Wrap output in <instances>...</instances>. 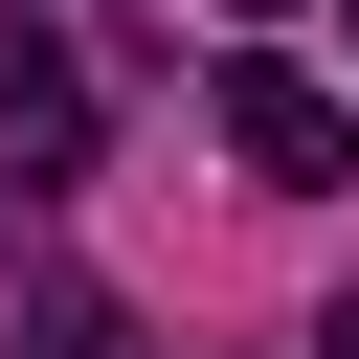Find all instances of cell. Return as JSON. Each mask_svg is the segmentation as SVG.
Wrapping results in <instances>:
<instances>
[{
    "instance_id": "obj_1",
    "label": "cell",
    "mask_w": 359,
    "mask_h": 359,
    "mask_svg": "<svg viewBox=\"0 0 359 359\" xmlns=\"http://www.w3.org/2000/svg\"><path fill=\"white\" fill-rule=\"evenodd\" d=\"M202 112H224V157H247L269 202H337V180H359V112H337L314 67H269V45H247V67L202 90Z\"/></svg>"
},
{
    "instance_id": "obj_2",
    "label": "cell",
    "mask_w": 359,
    "mask_h": 359,
    "mask_svg": "<svg viewBox=\"0 0 359 359\" xmlns=\"http://www.w3.org/2000/svg\"><path fill=\"white\" fill-rule=\"evenodd\" d=\"M0 135H22V202H45V180H90V90H67V45H45V22H0Z\"/></svg>"
},
{
    "instance_id": "obj_3",
    "label": "cell",
    "mask_w": 359,
    "mask_h": 359,
    "mask_svg": "<svg viewBox=\"0 0 359 359\" xmlns=\"http://www.w3.org/2000/svg\"><path fill=\"white\" fill-rule=\"evenodd\" d=\"M22 359H135V314H112L90 269H22Z\"/></svg>"
},
{
    "instance_id": "obj_4",
    "label": "cell",
    "mask_w": 359,
    "mask_h": 359,
    "mask_svg": "<svg viewBox=\"0 0 359 359\" xmlns=\"http://www.w3.org/2000/svg\"><path fill=\"white\" fill-rule=\"evenodd\" d=\"M314 359H359V292H337V314H314Z\"/></svg>"
},
{
    "instance_id": "obj_5",
    "label": "cell",
    "mask_w": 359,
    "mask_h": 359,
    "mask_svg": "<svg viewBox=\"0 0 359 359\" xmlns=\"http://www.w3.org/2000/svg\"><path fill=\"white\" fill-rule=\"evenodd\" d=\"M0 22H22V0H0Z\"/></svg>"
},
{
    "instance_id": "obj_6",
    "label": "cell",
    "mask_w": 359,
    "mask_h": 359,
    "mask_svg": "<svg viewBox=\"0 0 359 359\" xmlns=\"http://www.w3.org/2000/svg\"><path fill=\"white\" fill-rule=\"evenodd\" d=\"M337 22H359V0H337Z\"/></svg>"
}]
</instances>
